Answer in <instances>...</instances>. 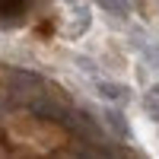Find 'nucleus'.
<instances>
[{
  "mask_svg": "<svg viewBox=\"0 0 159 159\" xmlns=\"http://www.w3.org/2000/svg\"><path fill=\"white\" fill-rule=\"evenodd\" d=\"M92 89H96L99 99L111 102V105H121V102H127V96H130V89H127L124 83H111V80H92Z\"/></svg>",
  "mask_w": 159,
  "mask_h": 159,
  "instance_id": "f257e3e1",
  "label": "nucleus"
},
{
  "mask_svg": "<svg viewBox=\"0 0 159 159\" xmlns=\"http://www.w3.org/2000/svg\"><path fill=\"white\" fill-rule=\"evenodd\" d=\"M89 29H92V10L73 3V19H70V25H67V35L76 42V38H83Z\"/></svg>",
  "mask_w": 159,
  "mask_h": 159,
  "instance_id": "f03ea898",
  "label": "nucleus"
},
{
  "mask_svg": "<svg viewBox=\"0 0 159 159\" xmlns=\"http://www.w3.org/2000/svg\"><path fill=\"white\" fill-rule=\"evenodd\" d=\"M96 3H99L105 13H111V16L124 19V16H130V7H134V0H96Z\"/></svg>",
  "mask_w": 159,
  "mask_h": 159,
  "instance_id": "7ed1b4c3",
  "label": "nucleus"
},
{
  "mask_svg": "<svg viewBox=\"0 0 159 159\" xmlns=\"http://www.w3.org/2000/svg\"><path fill=\"white\" fill-rule=\"evenodd\" d=\"M108 124H115L118 130H121V137H130V127H127V121H124V115L118 111V108H108Z\"/></svg>",
  "mask_w": 159,
  "mask_h": 159,
  "instance_id": "20e7f679",
  "label": "nucleus"
},
{
  "mask_svg": "<svg viewBox=\"0 0 159 159\" xmlns=\"http://www.w3.org/2000/svg\"><path fill=\"white\" fill-rule=\"evenodd\" d=\"M150 92H156V96H159V83H153V86H150Z\"/></svg>",
  "mask_w": 159,
  "mask_h": 159,
  "instance_id": "39448f33",
  "label": "nucleus"
},
{
  "mask_svg": "<svg viewBox=\"0 0 159 159\" xmlns=\"http://www.w3.org/2000/svg\"><path fill=\"white\" fill-rule=\"evenodd\" d=\"M64 3H70V7H73V3H83V0H64Z\"/></svg>",
  "mask_w": 159,
  "mask_h": 159,
  "instance_id": "423d86ee",
  "label": "nucleus"
}]
</instances>
